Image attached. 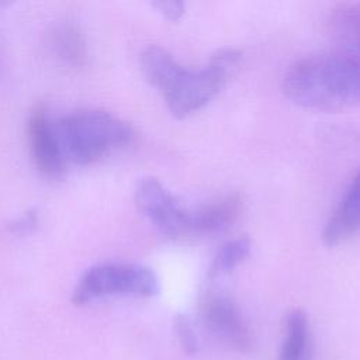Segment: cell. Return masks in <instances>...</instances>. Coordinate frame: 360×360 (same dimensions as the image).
Masks as SVG:
<instances>
[{
    "label": "cell",
    "instance_id": "2e32d148",
    "mask_svg": "<svg viewBox=\"0 0 360 360\" xmlns=\"http://www.w3.org/2000/svg\"><path fill=\"white\" fill-rule=\"evenodd\" d=\"M153 7L170 21H179L186 13V4L176 0H160L153 3Z\"/></svg>",
    "mask_w": 360,
    "mask_h": 360
},
{
    "label": "cell",
    "instance_id": "3957f363",
    "mask_svg": "<svg viewBox=\"0 0 360 360\" xmlns=\"http://www.w3.org/2000/svg\"><path fill=\"white\" fill-rule=\"evenodd\" d=\"M239 59V51L222 48L198 69H187L177 62L155 89L162 93L169 111L184 118L201 110L224 89Z\"/></svg>",
    "mask_w": 360,
    "mask_h": 360
},
{
    "label": "cell",
    "instance_id": "5bb4252c",
    "mask_svg": "<svg viewBox=\"0 0 360 360\" xmlns=\"http://www.w3.org/2000/svg\"><path fill=\"white\" fill-rule=\"evenodd\" d=\"M174 332L177 340L186 354H195L198 352V339L194 332L191 322L184 315H177L174 318Z\"/></svg>",
    "mask_w": 360,
    "mask_h": 360
},
{
    "label": "cell",
    "instance_id": "52a82bcc",
    "mask_svg": "<svg viewBox=\"0 0 360 360\" xmlns=\"http://www.w3.org/2000/svg\"><path fill=\"white\" fill-rule=\"evenodd\" d=\"M201 314L214 335L239 352L252 346L250 330L238 307L222 294L210 292L201 300Z\"/></svg>",
    "mask_w": 360,
    "mask_h": 360
},
{
    "label": "cell",
    "instance_id": "8fae6325",
    "mask_svg": "<svg viewBox=\"0 0 360 360\" xmlns=\"http://www.w3.org/2000/svg\"><path fill=\"white\" fill-rule=\"evenodd\" d=\"M360 229V172L352 180L346 194L328 219L322 239L328 246H336Z\"/></svg>",
    "mask_w": 360,
    "mask_h": 360
},
{
    "label": "cell",
    "instance_id": "7c38bea8",
    "mask_svg": "<svg viewBox=\"0 0 360 360\" xmlns=\"http://www.w3.org/2000/svg\"><path fill=\"white\" fill-rule=\"evenodd\" d=\"M309 346V325L307 314L295 308L284 321V336L280 350V360H307Z\"/></svg>",
    "mask_w": 360,
    "mask_h": 360
},
{
    "label": "cell",
    "instance_id": "5b68a950",
    "mask_svg": "<svg viewBox=\"0 0 360 360\" xmlns=\"http://www.w3.org/2000/svg\"><path fill=\"white\" fill-rule=\"evenodd\" d=\"M139 211L167 238H188L190 210L155 177L141 179L134 191Z\"/></svg>",
    "mask_w": 360,
    "mask_h": 360
},
{
    "label": "cell",
    "instance_id": "8992f818",
    "mask_svg": "<svg viewBox=\"0 0 360 360\" xmlns=\"http://www.w3.org/2000/svg\"><path fill=\"white\" fill-rule=\"evenodd\" d=\"M27 139L37 169L46 177H59L66 167V158L59 139L56 120L44 104H35L27 118Z\"/></svg>",
    "mask_w": 360,
    "mask_h": 360
},
{
    "label": "cell",
    "instance_id": "6da1fadb",
    "mask_svg": "<svg viewBox=\"0 0 360 360\" xmlns=\"http://www.w3.org/2000/svg\"><path fill=\"white\" fill-rule=\"evenodd\" d=\"M284 94L314 111H339L360 104V65L342 53L318 52L294 62L283 77Z\"/></svg>",
    "mask_w": 360,
    "mask_h": 360
},
{
    "label": "cell",
    "instance_id": "ba28073f",
    "mask_svg": "<svg viewBox=\"0 0 360 360\" xmlns=\"http://www.w3.org/2000/svg\"><path fill=\"white\" fill-rule=\"evenodd\" d=\"M326 31L335 51L360 65V1L335 6L328 15Z\"/></svg>",
    "mask_w": 360,
    "mask_h": 360
},
{
    "label": "cell",
    "instance_id": "277c9868",
    "mask_svg": "<svg viewBox=\"0 0 360 360\" xmlns=\"http://www.w3.org/2000/svg\"><path fill=\"white\" fill-rule=\"evenodd\" d=\"M159 291L155 271L136 263H100L89 267L77 280L72 302L84 305L114 295L153 297Z\"/></svg>",
    "mask_w": 360,
    "mask_h": 360
},
{
    "label": "cell",
    "instance_id": "e0dca14e",
    "mask_svg": "<svg viewBox=\"0 0 360 360\" xmlns=\"http://www.w3.org/2000/svg\"><path fill=\"white\" fill-rule=\"evenodd\" d=\"M1 59H3V53H1V48H0V66H1Z\"/></svg>",
    "mask_w": 360,
    "mask_h": 360
},
{
    "label": "cell",
    "instance_id": "9c48e42d",
    "mask_svg": "<svg viewBox=\"0 0 360 360\" xmlns=\"http://www.w3.org/2000/svg\"><path fill=\"white\" fill-rule=\"evenodd\" d=\"M51 55L65 68L80 69L87 62V41L80 25L69 18L53 22L46 32Z\"/></svg>",
    "mask_w": 360,
    "mask_h": 360
},
{
    "label": "cell",
    "instance_id": "4fadbf2b",
    "mask_svg": "<svg viewBox=\"0 0 360 360\" xmlns=\"http://www.w3.org/2000/svg\"><path fill=\"white\" fill-rule=\"evenodd\" d=\"M250 239L246 236H239L225 242L218 249L210 264L208 277L217 278L231 273L250 255Z\"/></svg>",
    "mask_w": 360,
    "mask_h": 360
},
{
    "label": "cell",
    "instance_id": "9a60e30c",
    "mask_svg": "<svg viewBox=\"0 0 360 360\" xmlns=\"http://www.w3.org/2000/svg\"><path fill=\"white\" fill-rule=\"evenodd\" d=\"M38 211L37 210H28L20 217H17L10 224V231L15 235H25L30 233L38 224Z\"/></svg>",
    "mask_w": 360,
    "mask_h": 360
},
{
    "label": "cell",
    "instance_id": "30bf717a",
    "mask_svg": "<svg viewBox=\"0 0 360 360\" xmlns=\"http://www.w3.org/2000/svg\"><path fill=\"white\" fill-rule=\"evenodd\" d=\"M242 201L238 194H229L211 204L190 211L188 238L215 235L235 222Z\"/></svg>",
    "mask_w": 360,
    "mask_h": 360
},
{
    "label": "cell",
    "instance_id": "7a4b0ae2",
    "mask_svg": "<svg viewBox=\"0 0 360 360\" xmlns=\"http://www.w3.org/2000/svg\"><path fill=\"white\" fill-rule=\"evenodd\" d=\"M62 149L68 162L90 165L129 145L132 127L112 112L79 108L56 120Z\"/></svg>",
    "mask_w": 360,
    "mask_h": 360
}]
</instances>
